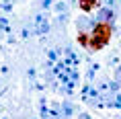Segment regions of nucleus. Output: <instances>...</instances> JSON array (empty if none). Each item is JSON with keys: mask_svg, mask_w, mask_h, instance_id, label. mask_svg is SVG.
Segmentation results:
<instances>
[{"mask_svg": "<svg viewBox=\"0 0 121 119\" xmlns=\"http://www.w3.org/2000/svg\"><path fill=\"white\" fill-rule=\"evenodd\" d=\"M109 37H111V27H109V23H99V25L95 27L92 35H90L88 47H90L92 51H95V49H101L103 45L109 41Z\"/></svg>", "mask_w": 121, "mask_h": 119, "instance_id": "1", "label": "nucleus"}, {"mask_svg": "<svg viewBox=\"0 0 121 119\" xmlns=\"http://www.w3.org/2000/svg\"><path fill=\"white\" fill-rule=\"evenodd\" d=\"M96 2H99V0H80V8H82L84 13H90V10L96 6Z\"/></svg>", "mask_w": 121, "mask_h": 119, "instance_id": "2", "label": "nucleus"}]
</instances>
